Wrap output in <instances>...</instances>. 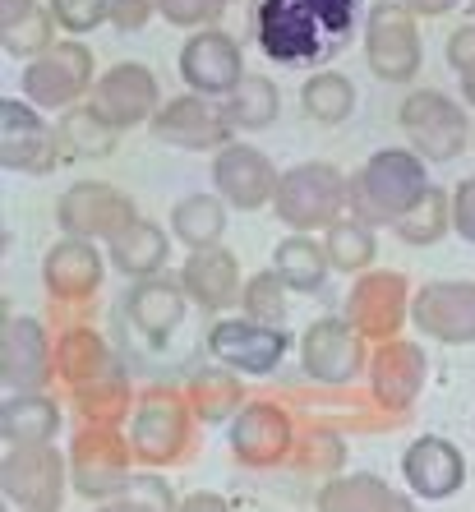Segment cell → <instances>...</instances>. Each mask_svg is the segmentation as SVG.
<instances>
[{
	"label": "cell",
	"mask_w": 475,
	"mask_h": 512,
	"mask_svg": "<svg viewBox=\"0 0 475 512\" xmlns=\"http://www.w3.org/2000/svg\"><path fill=\"white\" fill-rule=\"evenodd\" d=\"M273 268L282 273V282L291 286V291H300V296H314V291H323V282H328V273H333L328 250H323V245L309 236V231H296V236L277 240Z\"/></svg>",
	"instance_id": "obj_34"
},
{
	"label": "cell",
	"mask_w": 475,
	"mask_h": 512,
	"mask_svg": "<svg viewBox=\"0 0 475 512\" xmlns=\"http://www.w3.org/2000/svg\"><path fill=\"white\" fill-rule=\"evenodd\" d=\"M411 282L397 268H365L346 296V319L356 323V333L365 342H388L402 333V323L411 319Z\"/></svg>",
	"instance_id": "obj_13"
},
{
	"label": "cell",
	"mask_w": 475,
	"mask_h": 512,
	"mask_svg": "<svg viewBox=\"0 0 475 512\" xmlns=\"http://www.w3.org/2000/svg\"><path fill=\"white\" fill-rule=\"evenodd\" d=\"M180 79L190 84V93L226 97L245 79L240 37L222 33V28H194L190 42L180 47Z\"/></svg>",
	"instance_id": "obj_21"
},
{
	"label": "cell",
	"mask_w": 475,
	"mask_h": 512,
	"mask_svg": "<svg viewBox=\"0 0 475 512\" xmlns=\"http://www.w3.org/2000/svg\"><path fill=\"white\" fill-rule=\"evenodd\" d=\"M60 143H65V153L74 157H111L120 143V130L111 120H102L93 107H70L60 116Z\"/></svg>",
	"instance_id": "obj_40"
},
{
	"label": "cell",
	"mask_w": 475,
	"mask_h": 512,
	"mask_svg": "<svg viewBox=\"0 0 475 512\" xmlns=\"http://www.w3.org/2000/svg\"><path fill=\"white\" fill-rule=\"evenodd\" d=\"M365 65L383 84H411L425 65V42H420L416 14L402 0H379L365 14Z\"/></svg>",
	"instance_id": "obj_6"
},
{
	"label": "cell",
	"mask_w": 475,
	"mask_h": 512,
	"mask_svg": "<svg viewBox=\"0 0 475 512\" xmlns=\"http://www.w3.org/2000/svg\"><path fill=\"white\" fill-rule=\"evenodd\" d=\"M102 508H111V512H171V508H180V499L171 494V485L162 476L143 471V476L125 480V489H120L111 503H102Z\"/></svg>",
	"instance_id": "obj_43"
},
{
	"label": "cell",
	"mask_w": 475,
	"mask_h": 512,
	"mask_svg": "<svg viewBox=\"0 0 475 512\" xmlns=\"http://www.w3.org/2000/svg\"><path fill=\"white\" fill-rule=\"evenodd\" d=\"M402 476L416 499L443 503L466 485V457H462V448L452 439H443V434H420L402 453Z\"/></svg>",
	"instance_id": "obj_25"
},
{
	"label": "cell",
	"mask_w": 475,
	"mask_h": 512,
	"mask_svg": "<svg viewBox=\"0 0 475 512\" xmlns=\"http://www.w3.org/2000/svg\"><path fill=\"white\" fill-rule=\"evenodd\" d=\"M323 250H328V263L337 273H365L369 263L379 259V240H374V227L360 222L356 213L337 217L333 227H323Z\"/></svg>",
	"instance_id": "obj_36"
},
{
	"label": "cell",
	"mask_w": 475,
	"mask_h": 512,
	"mask_svg": "<svg viewBox=\"0 0 475 512\" xmlns=\"http://www.w3.org/2000/svg\"><path fill=\"white\" fill-rule=\"evenodd\" d=\"M180 286L190 291V300L199 310H231L245 291V277H240V259L222 245H208V250H190L185 268H180Z\"/></svg>",
	"instance_id": "obj_26"
},
{
	"label": "cell",
	"mask_w": 475,
	"mask_h": 512,
	"mask_svg": "<svg viewBox=\"0 0 475 512\" xmlns=\"http://www.w3.org/2000/svg\"><path fill=\"white\" fill-rule=\"evenodd\" d=\"M60 130L37 116L33 102L0 97V167L19 176H51L60 167Z\"/></svg>",
	"instance_id": "obj_14"
},
{
	"label": "cell",
	"mask_w": 475,
	"mask_h": 512,
	"mask_svg": "<svg viewBox=\"0 0 475 512\" xmlns=\"http://www.w3.org/2000/svg\"><path fill=\"white\" fill-rule=\"evenodd\" d=\"M107 259H111V268L116 273H125V277H157L162 268H167V259H171V236L157 222H148V217H139L125 236H116V240H107Z\"/></svg>",
	"instance_id": "obj_31"
},
{
	"label": "cell",
	"mask_w": 475,
	"mask_h": 512,
	"mask_svg": "<svg viewBox=\"0 0 475 512\" xmlns=\"http://www.w3.org/2000/svg\"><path fill=\"white\" fill-rule=\"evenodd\" d=\"M139 222V203L107 180H79L56 199V227L65 236L84 240H116Z\"/></svg>",
	"instance_id": "obj_11"
},
{
	"label": "cell",
	"mask_w": 475,
	"mask_h": 512,
	"mask_svg": "<svg viewBox=\"0 0 475 512\" xmlns=\"http://www.w3.org/2000/svg\"><path fill=\"white\" fill-rule=\"evenodd\" d=\"M148 134L157 143L185 148V153H208V148H226V143L236 139V125H231L226 107H217L213 97L185 93L157 107V116L148 120Z\"/></svg>",
	"instance_id": "obj_18"
},
{
	"label": "cell",
	"mask_w": 475,
	"mask_h": 512,
	"mask_svg": "<svg viewBox=\"0 0 475 512\" xmlns=\"http://www.w3.org/2000/svg\"><path fill=\"white\" fill-rule=\"evenodd\" d=\"M286 291H291V286L282 282V273H277V268H268V273H254V277H245L240 310L250 314V319H259V323L286 328V314H291V300H286Z\"/></svg>",
	"instance_id": "obj_42"
},
{
	"label": "cell",
	"mask_w": 475,
	"mask_h": 512,
	"mask_svg": "<svg viewBox=\"0 0 475 512\" xmlns=\"http://www.w3.org/2000/svg\"><path fill=\"white\" fill-rule=\"evenodd\" d=\"M471 148H475V125H471Z\"/></svg>",
	"instance_id": "obj_51"
},
{
	"label": "cell",
	"mask_w": 475,
	"mask_h": 512,
	"mask_svg": "<svg viewBox=\"0 0 475 512\" xmlns=\"http://www.w3.org/2000/svg\"><path fill=\"white\" fill-rule=\"evenodd\" d=\"M70 485V457L51 443H14L0 462V494L24 512H56Z\"/></svg>",
	"instance_id": "obj_7"
},
{
	"label": "cell",
	"mask_w": 475,
	"mask_h": 512,
	"mask_svg": "<svg viewBox=\"0 0 475 512\" xmlns=\"http://www.w3.org/2000/svg\"><path fill=\"white\" fill-rule=\"evenodd\" d=\"M346 208H351V180L333 162H296L277 180L273 213L291 231L333 227L337 217H346Z\"/></svg>",
	"instance_id": "obj_3"
},
{
	"label": "cell",
	"mask_w": 475,
	"mask_h": 512,
	"mask_svg": "<svg viewBox=\"0 0 475 512\" xmlns=\"http://www.w3.org/2000/svg\"><path fill=\"white\" fill-rule=\"evenodd\" d=\"M392 231H397L402 245H439V240L452 231V194L439 190V185H429V190L420 194L416 208L392 222Z\"/></svg>",
	"instance_id": "obj_39"
},
{
	"label": "cell",
	"mask_w": 475,
	"mask_h": 512,
	"mask_svg": "<svg viewBox=\"0 0 475 512\" xmlns=\"http://www.w3.org/2000/svg\"><path fill=\"white\" fill-rule=\"evenodd\" d=\"M411 14H420V19H439V14H448V10H457L462 0H402Z\"/></svg>",
	"instance_id": "obj_50"
},
{
	"label": "cell",
	"mask_w": 475,
	"mask_h": 512,
	"mask_svg": "<svg viewBox=\"0 0 475 512\" xmlns=\"http://www.w3.org/2000/svg\"><path fill=\"white\" fill-rule=\"evenodd\" d=\"M120 365V356L107 346V337L88 328V323H70L60 328L56 337V379L65 388H79V383H93L102 374H111Z\"/></svg>",
	"instance_id": "obj_28"
},
{
	"label": "cell",
	"mask_w": 475,
	"mask_h": 512,
	"mask_svg": "<svg viewBox=\"0 0 475 512\" xmlns=\"http://www.w3.org/2000/svg\"><path fill=\"white\" fill-rule=\"evenodd\" d=\"M277 180H282V171L268 162V153L263 148H254V143H226V148H217L213 157V190L222 194L236 213H259L263 203H273L277 194Z\"/></svg>",
	"instance_id": "obj_22"
},
{
	"label": "cell",
	"mask_w": 475,
	"mask_h": 512,
	"mask_svg": "<svg viewBox=\"0 0 475 512\" xmlns=\"http://www.w3.org/2000/svg\"><path fill=\"white\" fill-rule=\"evenodd\" d=\"M425 190H429V171L416 148H379L351 176V213L360 222H369V227H392L402 213L416 208Z\"/></svg>",
	"instance_id": "obj_2"
},
{
	"label": "cell",
	"mask_w": 475,
	"mask_h": 512,
	"mask_svg": "<svg viewBox=\"0 0 475 512\" xmlns=\"http://www.w3.org/2000/svg\"><path fill=\"white\" fill-rule=\"evenodd\" d=\"M406 139L425 162H452L466 153L471 143V116L457 97L439 93V88H416L397 111Z\"/></svg>",
	"instance_id": "obj_8"
},
{
	"label": "cell",
	"mask_w": 475,
	"mask_h": 512,
	"mask_svg": "<svg viewBox=\"0 0 475 512\" xmlns=\"http://www.w3.org/2000/svg\"><path fill=\"white\" fill-rule=\"evenodd\" d=\"M65 425L60 416V402L47 393H5V406H0V439L5 448L14 443H51Z\"/></svg>",
	"instance_id": "obj_30"
},
{
	"label": "cell",
	"mask_w": 475,
	"mask_h": 512,
	"mask_svg": "<svg viewBox=\"0 0 475 512\" xmlns=\"http://www.w3.org/2000/svg\"><path fill=\"white\" fill-rule=\"evenodd\" d=\"M56 14L37 0H0V47L5 56L37 60L42 51L56 47Z\"/></svg>",
	"instance_id": "obj_29"
},
{
	"label": "cell",
	"mask_w": 475,
	"mask_h": 512,
	"mask_svg": "<svg viewBox=\"0 0 475 512\" xmlns=\"http://www.w3.org/2000/svg\"><path fill=\"white\" fill-rule=\"evenodd\" d=\"M153 14H157V0H116L111 5V24H116V33H143Z\"/></svg>",
	"instance_id": "obj_48"
},
{
	"label": "cell",
	"mask_w": 475,
	"mask_h": 512,
	"mask_svg": "<svg viewBox=\"0 0 475 512\" xmlns=\"http://www.w3.org/2000/svg\"><path fill=\"white\" fill-rule=\"evenodd\" d=\"M226 208H231V203H226L222 194H185V199L171 208V236H176L185 250L222 245Z\"/></svg>",
	"instance_id": "obj_35"
},
{
	"label": "cell",
	"mask_w": 475,
	"mask_h": 512,
	"mask_svg": "<svg viewBox=\"0 0 475 512\" xmlns=\"http://www.w3.org/2000/svg\"><path fill=\"white\" fill-rule=\"evenodd\" d=\"M24 97L42 111H70L84 93H93L97 65L93 51L84 42H56L51 51H42L37 60H28L24 70Z\"/></svg>",
	"instance_id": "obj_12"
},
{
	"label": "cell",
	"mask_w": 475,
	"mask_h": 512,
	"mask_svg": "<svg viewBox=\"0 0 475 512\" xmlns=\"http://www.w3.org/2000/svg\"><path fill=\"white\" fill-rule=\"evenodd\" d=\"M102 273H107V259L97 254V240L65 236L42 254V286L51 305H93Z\"/></svg>",
	"instance_id": "obj_24"
},
{
	"label": "cell",
	"mask_w": 475,
	"mask_h": 512,
	"mask_svg": "<svg viewBox=\"0 0 475 512\" xmlns=\"http://www.w3.org/2000/svg\"><path fill=\"white\" fill-rule=\"evenodd\" d=\"M180 508H185V512H226V508H231V499L208 494V489H194V494H185V499H180Z\"/></svg>",
	"instance_id": "obj_49"
},
{
	"label": "cell",
	"mask_w": 475,
	"mask_h": 512,
	"mask_svg": "<svg viewBox=\"0 0 475 512\" xmlns=\"http://www.w3.org/2000/svg\"><path fill=\"white\" fill-rule=\"evenodd\" d=\"M443 56H448V65L457 70V79H462L466 102H475V24H462V28H457V33L448 37Z\"/></svg>",
	"instance_id": "obj_46"
},
{
	"label": "cell",
	"mask_w": 475,
	"mask_h": 512,
	"mask_svg": "<svg viewBox=\"0 0 475 512\" xmlns=\"http://www.w3.org/2000/svg\"><path fill=\"white\" fill-rule=\"evenodd\" d=\"M134 443L120 425H88L79 420L70 439V485L84 503H111L130 480Z\"/></svg>",
	"instance_id": "obj_4"
},
{
	"label": "cell",
	"mask_w": 475,
	"mask_h": 512,
	"mask_svg": "<svg viewBox=\"0 0 475 512\" xmlns=\"http://www.w3.org/2000/svg\"><path fill=\"white\" fill-rule=\"evenodd\" d=\"M56 379V342L47 337L42 319L5 314L0 328V383L5 393H47Z\"/></svg>",
	"instance_id": "obj_16"
},
{
	"label": "cell",
	"mask_w": 475,
	"mask_h": 512,
	"mask_svg": "<svg viewBox=\"0 0 475 512\" xmlns=\"http://www.w3.org/2000/svg\"><path fill=\"white\" fill-rule=\"evenodd\" d=\"M356 33V0H263L254 42L282 70L328 65Z\"/></svg>",
	"instance_id": "obj_1"
},
{
	"label": "cell",
	"mask_w": 475,
	"mask_h": 512,
	"mask_svg": "<svg viewBox=\"0 0 475 512\" xmlns=\"http://www.w3.org/2000/svg\"><path fill=\"white\" fill-rule=\"evenodd\" d=\"M452 231L475 245V176H466L457 190H452Z\"/></svg>",
	"instance_id": "obj_47"
},
{
	"label": "cell",
	"mask_w": 475,
	"mask_h": 512,
	"mask_svg": "<svg viewBox=\"0 0 475 512\" xmlns=\"http://www.w3.org/2000/svg\"><path fill=\"white\" fill-rule=\"evenodd\" d=\"M185 397H190L199 425H226L245 406V383H240L236 370H226V365H208V370L190 374Z\"/></svg>",
	"instance_id": "obj_33"
},
{
	"label": "cell",
	"mask_w": 475,
	"mask_h": 512,
	"mask_svg": "<svg viewBox=\"0 0 475 512\" xmlns=\"http://www.w3.org/2000/svg\"><path fill=\"white\" fill-rule=\"evenodd\" d=\"M291 466H296L300 476L333 480L337 471L346 466V439L337 434L333 425H309L305 434L296 439V448H291Z\"/></svg>",
	"instance_id": "obj_41"
},
{
	"label": "cell",
	"mask_w": 475,
	"mask_h": 512,
	"mask_svg": "<svg viewBox=\"0 0 475 512\" xmlns=\"http://www.w3.org/2000/svg\"><path fill=\"white\" fill-rule=\"evenodd\" d=\"M296 420L282 402L273 397H259V402H245L231 416L226 429V443H231V457L250 471H273V466L291 462V448H296Z\"/></svg>",
	"instance_id": "obj_10"
},
{
	"label": "cell",
	"mask_w": 475,
	"mask_h": 512,
	"mask_svg": "<svg viewBox=\"0 0 475 512\" xmlns=\"http://www.w3.org/2000/svg\"><path fill=\"white\" fill-rule=\"evenodd\" d=\"M194 406L185 393L176 388H148L139 393L134 402V416H130V443H134V457L143 466H176L185 462L194 443Z\"/></svg>",
	"instance_id": "obj_5"
},
{
	"label": "cell",
	"mask_w": 475,
	"mask_h": 512,
	"mask_svg": "<svg viewBox=\"0 0 475 512\" xmlns=\"http://www.w3.org/2000/svg\"><path fill=\"white\" fill-rule=\"evenodd\" d=\"M314 508L319 512H411L416 508V494L392 489L388 480L374 476V471H351V476L337 471L328 485H319Z\"/></svg>",
	"instance_id": "obj_27"
},
{
	"label": "cell",
	"mask_w": 475,
	"mask_h": 512,
	"mask_svg": "<svg viewBox=\"0 0 475 512\" xmlns=\"http://www.w3.org/2000/svg\"><path fill=\"white\" fill-rule=\"evenodd\" d=\"M411 319L420 337H434L443 346L475 342V282H425L411 296Z\"/></svg>",
	"instance_id": "obj_23"
},
{
	"label": "cell",
	"mask_w": 475,
	"mask_h": 512,
	"mask_svg": "<svg viewBox=\"0 0 475 512\" xmlns=\"http://www.w3.org/2000/svg\"><path fill=\"white\" fill-rule=\"evenodd\" d=\"M236 0H157V14L171 28H213Z\"/></svg>",
	"instance_id": "obj_45"
},
{
	"label": "cell",
	"mask_w": 475,
	"mask_h": 512,
	"mask_svg": "<svg viewBox=\"0 0 475 512\" xmlns=\"http://www.w3.org/2000/svg\"><path fill=\"white\" fill-rule=\"evenodd\" d=\"M300 365H305L309 383H323V388H351L360 374L369 370V346L356 333V323L337 319V314H323L300 333Z\"/></svg>",
	"instance_id": "obj_9"
},
{
	"label": "cell",
	"mask_w": 475,
	"mask_h": 512,
	"mask_svg": "<svg viewBox=\"0 0 475 512\" xmlns=\"http://www.w3.org/2000/svg\"><path fill=\"white\" fill-rule=\"evenodd\" d=\"M111 5L116 0H51V14L70 37H84L93 28L111 24Z\"/></svg>",
	"instance_id": "obj_44"
},
{
	"label": "cell",
	"mask_w": 475,
	"mask_h": 512,
	"mask_svg": "<svg viewBox=\"0 0 475 512\" xmlns=\"http://www.w3.org/2000/svg\"><path fill=\"white\" fill-rule=\"evenodd\" d=\"M208 351H213L217 365H226V370L273 379V374L282 370L286 351H291V337H286V328H273V323H259V319H250V314H240V319L213 323Z\"/></svg>",
	"instance_id": "obj_15"
},
{
	"label": "cell",
	"mask_w": 475,
	"mask_h": 512,
	"mask_svg": "<svg viewBox=\"0 0 475 512\" xmlns=\"http://www.w3.org/2000/svg\"><path fill=\"white\" fill-rule=\"evenodd\" d=\"M369 393L383 411H392L397 420H406V411L416 406V397L425 393V379H429V360L416 342L406 337H388L369 351Z\"/></svg>",
	"instance_id": "obj_19"
},
{
	"label": "cell",
	"mask_w": 475,
	"mask_h": 512,
	"mask_svg": "<svg viewBox=\"0 0 475 512\" xmlns=\"http://www.w3.org/2000/svg\"><path fill=\"white\" fill-rule=\"evenodd\" d=\"M300 107H305L309 120H319V125H342L356 111V84L337 70L309 74L305 84H300Z\"/></svg>",
	"instance_id": "obj_38"
},
{
	"label": "cell",
	"mask_w": 475,
	"mask_h": 512,
	"mask_svg": "<svg viewBox=\"0 0 475 512\" xmlns=\"http://www.w3.org/2000/svg\"><path fill=\"white\" fill-rule=\"evenodd\" d=\"M471 10H475V0H471Z\"/></svg>",
	"instance_id": "obj_52"
},
{
	"label": "cell",
	"mask_w": 475,
	"mask_h": 512,
	"mask_svg": "<svg viewBox=\"0 0 475 512\" xmlns=\"http://www.w3.org/2000/svg\"><path fill=\"white\" fill-rule=\"evenodd\" d=\"M134 402H139V397H134L130 379H125V365H116L111 374H102V379H93V383L70 388V406L88 425H125V420L134 416Z\"/></svg>",
	"instance_id": "obj_32"
},
{
	"label": "cell",
	"mask_w": 475,
	"mask_h": 512,
	"mask_svg": "<svg viewBox=\"0 0 475 512\" xmlns=\"http://www.w3.org/2000/svg\"><path fill=\"white\" fill-rule=\"evenodd\" d=\"M88 107L102 120H111L120 134L139 130L157 116L162 107V88H157V74L139 60H116L107 74H97L93 93H88Z\"/></svg>",
	"instance_id": "obj_17"
},
{
	"label": "cell",
	"mask_w": 475,
	"mask_h": 512,
	"mask_svg": "<svg viewBox=\"0 0 475 512\" xmlns=\"http://www.w3.org/2000/svg\"><path fill=\"white\" fill-rule=\"evenodd\" d=\"M226 116H231L236 130H268V125L282 116V93H277L273 79L245 74V79L226 93Z\"/></svg>",
	"instance_id": "obj_37"
},
{
	"label": "cell",
	"mask_w": 475,
	"mask_h": 512,
	"mask_svg": "<svg viewBox=\"0 0 475 512\" xmlns=\"http://www.w3.org/2000/svg\"><path fill=\"white\" fill-rule=\"evenodd\" d=\"M185 314H190V291L180 286V277L167 273L139 277L125 291V305H120V323L148 346L171 342V333L185 323Z\"/></svg>",
	"instance_id": "obj_20"
}]
</instances>
